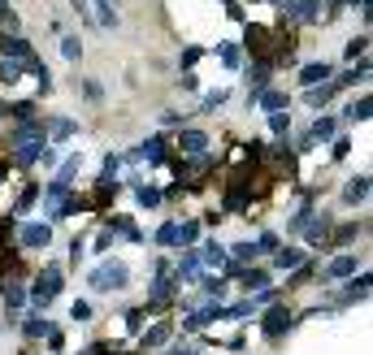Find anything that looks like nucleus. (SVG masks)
Masks as SVG:
<instances>
[{"instance_id":"f257e3e1","label":"nucleus","mask_w":373,"mask_h":355,"mask_svg":"<svg viewBox=\"0 0 373 355\" xmlns=\"http://www.w3.org/2000/svg\"><path fill=\"white\" fill-rule=\"evenodd\" d=\"M61 290H66V269H61V265H44V269H39V278H35V286H26V303H30V312H48Z\"/></svg>"},{"instance_id":"f03ea898","label":"nucleus","mask_w":373,"mask_h":355,"mask_svg":"<svg viewBox=\"0 0 373 355\" xmlns=\"http://www.w3.org/2000/svg\"><path fill=\"white\" fill-rule=\"evenodd\" d=\"M87 286L95 290V295H113V290H126V286H131V269H126L122 260H113V256H104V260L87 273Z\"/></svg>"},{"instance_id":"7ed1b4c3","label":"nucleus","mask_w":373,"mask_h":355,"mask_svg":"<svg viewBox=\"0 0 373 355\" xmlns=\"http://www.w3.org/2000/svg\"><path fill=\"white\" fill-rule=\"evenodd\" d=\"M278 9L291 26H313V22L330 18V0H282Z\"/></svg>"},{"instance_id":"20e7f679","label":"nucleus","mask_w":373,"mask_h":355,"mask_svg":"<svg viewBox=\"0 0 373 355\" xmlns=\"http://www.w3.org/2000/svg\"><path fill=\"white\" fill-rule=\"evenodd\" d=\"M256 320H261V338L265 343H282V338L291 334V325H295V312L282 308V303H269L265 316H256Z\"/></svg>"},{"instance_id":"39448f33","label":"nucleus","mask_w":373,"mask_h":355,"mask_svg":"<svg viewBox=\"0 0 373 355\" xmlns=\"http://www.w3.org/2000/svg\"><path fill=\"white\" fill-rule=\"evenodd\" d=\"M217 320H226V303H221V299H204L200 308H191V312L183 316V329H187V334H200V329H208V325H217Z\"/></svg>"},{"instance_id":"423d86ee","label":"nucleus","mask_w":373,"mask_h":355,"mask_svg":"<svg viewBox=\"0 0 373 355\" xmlns=\"http://www.w3.org/2000/svg\"><path fill=\"white\" fill-rule=\"evenodd\" d=\"M13 238H18L22 251H44V247H53V225L48 221H26V225L13 230Z\"/></svg>"},{"instance_id":"0eeeda50","label":"nucleus","mask_w":373,"mask_h":355,"mask_svg":"<svg viewBox=\"0 0 373 355\" xmlns=\"http://www.w3.org/2000/svg\"><path fill=\"white\" fill-rule=\"evenodd\" d=\"M243 48H248L256 61H269L273 57V30L261 26V22H248V26H243ZM269 66H273V61H269Z\"/></svg>"},{"instance_id":"6e6552de","label":"nucleus","mask_w":373,"mask_h":355,"mask_svg":"<svg viewBox=\"0 0 373 355\" xmlns=\"http://www.w3.org/2000/svg\"><path fill=\"white\" fill-rule=\"evenodd\" d=\"M170 343H174V320L170 316H161L156 325L139 329V351H161V347H170Z\"/></svg>"},{"instance_id":"1a4fd4ad","label":"nucleus","mask_w":373,"mask_h":355,"mask_svg":"<svg viewBox=\"0 0 373 355\" xmlns=\"http://www.w3.org/2000/svg\"><path fill=\"white\" fill-rule=\"evenodd\" d=\"M248 104L252 108H265V113H286L291 108V95L278 87H261V91H248Z\"/></svg>"},{"instance_id":"9d476101","label":"nucleus","mask_w":373,"mask_h":355,"mask_svg":"<svg viewBox=\"0 0 373 355\" xmlns=\"http://www.w3.org/2000/svg\"><path fill=\"white\" fill-rule=\"evenodd\" d=\"M5 316H9V325H18L22 320V308H26V282H5Z\"/></svg>"},{"instance_id":"9b49d317","label":"nucleus","mask_w":373,"mask_h":355,"mask_svg":"<svg viewBox=\"0 0 373 355\" xmlns=\"http://www.w3.org/2000/svg\"><path fill=\"white\" fill-rule=\"evenodd\" d=\"M196 273H200V260H196V247H187L183 256H178V265H170V278L178 282V290L196 282Z\"/></svg>"},{"instance_id":"f8f14e48","label":"nucleus","mask_w":373,"mask_h":355,"mask_svg":"<svg viewBox=\"0 0 373 355\" xmlns=\"http://www.w3.org/2000/svg\"><path fill=\"white\" fill-rule=\"evenodd\" d=\"M208 139L204 131H191V126H183V131H178V139H174V148L183 152V156H200V152H208Z\"/></svg>"},{"instance_id":"ddd939ff","label":"nucleus","mask_w":373,"mask_h":355,"mask_svg":"<svg viewBox=\"0 0 373 355\" xmlns=\"http://www.w3.org/2000/svg\"><path fill=\"white\" fill-rule=\"evenodd\" d=\"M356 269H361L356 256H334V260L321 269V282H347V278H356Z\"/></svg>"},{"instance_id":"4468645a","label":"nucleus","mask_w":373,"mask_h":355,"mask_svg":"<svg viewBox=\"0 0 373 355\" xmlns=\"http://www.w3.org/2000/svg\"><path fill=\"white\" fill-rule=\"evenodd\" d=\"M48 148L44 139H22V143H9V152H13V160H18L22 169H30V165H39V152Z\"/></svg>"},{"instance_id":"2eb2a0df","label":"nucleus","mask_w":373,"mask_h":355,"mask_svg":"<svg viewBox=\"0 0 373 355\" xmlns=\"http://www.w3.org/2000/svg\"><path fill=\"white\" fill-rule=\"evenodd\" d=\"M18 325H22V338H26L30 347H35L39 338H44L48 329H53V320H48L44 312H22V320H18Z\"/></svg>"},{"instance_id":"dca6fc26","label":"nucleus","mask_w":373,"mask_h":355,"mask_svg":"<svg viewBox=\"0 0 373 355\" xmlns=\"http://www.w3.org/2000/svg\"><path fill=\"white\" fill-rule=\"evenodd\" d=\"M196 260H200V269H204V273H217L226 260H230V256H226V247H221V243H204V247H196Z\"/></svg>"},{"instance_id":"f3484780","label":"nucleus","mask_w":373,"mask_h":355,"mask_svg":"<svg viewBox=\"0 0 373 355\" xmlns=\"http://www.w3.org/2000/svg\"><path fill=\"white\" fill-rule=\"evenodd\" d=\"M87 5H95V26H104V30H118L122 22V13H118V0H87Z\"/></svg>"},{"instance_id":"a211bd4d","label":"nucleus","mask_w":373,"mask_h":355,"mask_svg":"<svg viewBox=\"0 0 373 355\" xmlns=\"http://www.w3.org/2000/svg\"><path fill=\"white\" fill-rule=\"evenodd\" d=\"M44 131H48V143H66V139L78 135V122L74 117H48Z\"/></svg>"},{"instance_id":"6ab92c4d","label":"nucleus","mask_w":373,"mask_h":355,"mask_svg":"<svg viewBox=\"0 0 373 355\" xmlns=\"http://www.w3.org/2000/svg\"><path fill=\"white\" fill-rule=\"evenodd\" d=\"M330 74H334L330 61H308V66L300 70V87H317V83H326Z\"/></svg>"},{"instance_id":"aec40b11","label":"nucleus","mask_w":373,"mask_h":355,"mask_svg":"<svg viewBox=\"0 0 373 355\" xmlns=\"http://www.w3.org/2000/svg\"><path fill=\"white\" fill-rule=\"evenodd\" d=\"M334 131H338V122H334V117H317L304 135H308V143L317 148V143H330V139H334Z\"/></svg>"},{"instance_id":"412c9836","label":"nucleus","mask_w":373,"mask_h":355,"mask_svg":"<svg viewBox=\"0 0 373 355\" xmlns=\"http://www.w3.org/2000/svg\"><path fill=\"white\" fill-rule=\"evenodd\" d=\"M308 256H304V247H278L273 251V269H282V273H291L295 265H304Z\"/></svg>"},{"instance_id":"4be33fe9","label":"nucleus","mask_w":373,"mask_h":355,"mask_svg":"<svg viewBox=\"0 0 373 355\" xmlns=\"http://www.w3.org/2000/svg\"><path fill=\"white\" fill-rule=\"evenodd\" d=\"M239 282H243V290H248V295H256V290L269 286V269H252V265H248V269L239 273Z\"/></svg>"},{"instance_id":"5701e85b","label":"nucleus","mask_w":373,"mask_h":355,"mask_svg":"<svg viewBox=\"0 0 373 355\" xmlns=\"http://www.w3.org/2000/svg\"><path fill=\"white\" fill-rule=\"evenodd\" d=\"M365 230V221H347V225H338L334 234H326V247H343V243H352L356 234Z\"/></svg>"},{"instance_id":"b1692460","label":"nucleus","mask_w":373,"mask_h":355,"mask_svg":"<svg viewBox=\"0 0 373 355\" xmlns=\"http://www.w3.org/2000/svg\"><path fill=\"white\" fill-rule=\"evenodd\" d=\"M269 78H273V66H269V61H252V66H248V83H252V91L269 87Z\"/></svg>"},{"instance_id":"393cba45","label":"nucleus","mask_w":373,"mask_h":355,"mask_svg":"<svg viewBox=\"0 0 373 355\" xmlns=\"http://www.w3.org/2000/svg\"><path fill=\"white\" fill-rule=\"evenodd\" d=\"M369 200V178L361 173V178H352V182L343 186V204H365Z\"/></svg>"},{"instance_id":"a878e982","label":"nucleus","mask_w":373,"mask_h":355,"mask_svg":"<svg viewBox=\"0 0 373 355\" xmlns=\"http://www.w3.org/2000/svg\"><path fill=\"white\" fill-rule=\"evenodd\" d=\"M200 243V221H183V225H178V251H187V247H196Z\"/></svg>"},{"instance_id":"bb28decb","label":"nucleus","mask_w":373,"mask_h":355,"mask_svg":"<svg viewBox=\"0 0 373 355\" xmlns=\"http://www.w3.org/2000/svg\"><path fill=\"white\" fill-rule=\"evenodd\" d=\"M135 200H139V208H161L165 204V195H161L156 186H148V182H135Z\"/></svg>"},{"instance_id":"cd10ccee","label":"nucleus","mask_w":373,"mask_h":355,"mask_svg":"<svg viewBox=\"0 0 373 355\" xmlns=\"http://www.w3.org/2000/svg\"><path fill=\"white\" fill-rule=\"evenodd\" d=\"M200 286H204V299H226V278L221 273H204Z\"/></svg>"},{"instance_id":"c85d7f7f","label":"nucleus","mask_w":373,"mask_h":355,"mask_svg":"<svg viewBox=\"0 0 373 355\" xmlns=\"http://www.w3.org/2000/svg\"><path fill=\"white\" fill-rule=\"evenodd\" d=\"M361 299H369V273H361L352 286H343V303H361Z\"/></svg>"},{"instance_id":"c756f323","label":"nucleus","mask_w":373,"mask_h":355,"mask_svg":"<svg viewBox=\"0 0 373 355\" xmlns=\"http://www.w3.org/2000/svg\"><path fill=\"white\" fill-rule=\"evenodd\" d=\"M369 113H373V100H369V95H361V100H352V104L343 108V117H347V122H369Z\"/></svg>"},{"instance_id":"7c9ffc66","label":"nucleus","mask_w":373,"mask_h":355,"mask_svg":"<svg viewBox=\"0 0 373 355\" xmlns=\"http://www.w3.org/2000/svg\"><path fill=\"white\" fill-rule=\"evenodd\" d=\"M226 256L239 260V265H252L256 260V243H248V238H243V243H230V247H226Z\"/></svg>"},{"instance_id":"2f4dec72","label":"nucleus","mask_w":373,"mask_h":355,"mask_svg":"<svg viewBox=\"0 0 373 355\" xmlns=\"http://www.w3.org/2000/svg\"><path fill=\"white\" fill-rule=\"evenodd\" d=\"M13 230H18V221H13V217H0V256L18 251V247H13Z\"/></svg>"},{"instance_id":"473e14b6","label":"nucleus","mask_w":373,"mask_h":355,"mask_svg":"<svg viewBox=\"0 0 373 355\" xmlns=\"http://www.w3.org/2000/svg\"><path fill=\"white\" fill-rule=\"evenodd\" d=\"M78 169H83V152L61 160V165H57V178H61V182H70V186H74V173H78Z\"/></svg>"},{"instance_id":"72a5a7b5","label":"nucleus","mask_w":373,"mask_h":355,"mask_svg":"<svg viewBox=\"0 0 373 355\" xmlns=\"http://www.w3.org/2000/svg\"><path fill=\"white\" fill-rule=\"evenodd\" d=\"M61 57H66L70 66L83 61V44H78V35H61Z\"/></svg>"},{"instance_id":"f704fd0d","label":"nucleus","mask_w":373,"mask_h":355,"mask_svg":"<svg viewBox=\"0 0 373 355\" xmlns=\"http://www.w3.org/2000/svg\"><path fill=\"white\" fill-rule=\"evenodd\" d=\"M217 61H221L226 70H239L243 66V52H239L235 44H217Z\"/></svg>"},{"instance_id":"c9c22d12","label":"nucleus","mask_w":373,"mask_h":355,"mask_svg":"<svg viewBox=\"0 0 373 355\" xmlns=\"http://www.w3.org/2000/svg\"><path fill=\"white\" fill-rule=\"evenodd\" d=\"M252 316H261V312H256V303H252V299H239L235 308H226V320H252Z\"/></svg>"},{"instance_id":"e433bc0d","label":"nucleus","mask_w":373,"mask_h":355,"mask_svg":"<svg viewBox=\"0 0 373 355\" xmlns=\"http://www.w3.org/2000/svg\"><path fill=\"white\" fill-rule=\"evenodd\" d=\"M226 100H230V91L226 87H217V91H204V100H200V113H217Z\"/></svg>"},{"instance_id":"4c0bfd02","label":"nucleus","mask_w":373,"mask_h":355,"mask_svg":"<svg viewBox=\"0 0 373 355\" xmlns=\"http://www.w3.org/2000/svg\"><path fill=\"white\" fill-rule=\"evenodd\" d=\"M35 200H39V182H26L18 204H13V213H30V204H35Z\"/></svg>"},{"instance_id":"58836bf2","label":"nucleus","mask_w":373,"mask_h":355,"mask_svg":"<svg viewBox=\"0 0 373 355\" xmlns=\"http://www.w3.org/2000/svg\"><path fill=\"white\" fill-rule=\"evenodd\" d=\"M313 278H317V265H313V260H304V265L291 269V286H308Z\"/></svg>"},{"instance_id":"ea45409f","label":"nucleus","mask_w":373,"mask_h":355,"mask_svg":"<svg viewBox=\"0 0 373 355\" xmlns=\"http://www.w3.org/2000/svg\"><path fill=\"white\" fill-rule=\"evenodd\" d=\"M269 131H273V139H286L291 135V113H269Z\"/></svg>"},{"instance_id":"a19ab883","label":"nucleus","mask_w":373,"mask_h":355,"mask_svg":"<svg viewBox=\"0 0 373 355\" xmlns=\"http://www.w3.org/2000/svg\"><path fill=\"white\" fill-rule=\"evenodd\" d=\"M152 243H156V247H174V243H178V221H165V225H161Z\"/></svg>"},{"instance_id":"79ce46f5","label":"nucleus","mask_w":373,"mask_h":355,"mask_svg":"<svg viewBox=\"0 0 373 355\" xmlns=\"http://www.w3.org/2000/svg\"><path fill=\"white\" fill-rule=\"evenodd\" d=\"M282 247V238L278 234H273V230H265L261 238H256V256H273V251H278Z\"/></svg>"},{"instance_id":"37998d69","label":"nucleus","mask_w":373,"mask_h":355,"mask_svg":"<svg viewBox=\"0 0 373 355\" xmlns=\"http://www.w3.org/2000/svg\"><path fill=\"white\" fill-rule=\"evenodd\" d=\"M91 316H95V312H91V303H87V299H74V303H70V320H78V325H87Z\"/></svg>"},{"instance_id":"c03bdc74","label":"nucleus","mask_w":373,"mask_h":355,"mask_svg":"<svg viewBox=\"0 0 373 355\" xmlns=\"http://www.w3.org/2000/svg\"><path fill=\"white\" fill-rule=\"evenodd\" d=\"M44 338H48V355H66V334H61L57 325H53V329H48Z\"/></svg>"},{"instance_id":"a18cd8bd","label":"nucleus","mask_w":373,"mask_h":355,"mask_svg":"<svg viewBox=\"0 0 373 355\" xmlns=\"http://www.w3.org/2000/svg\"><path fill=\"white\" fill-rule=\"evenodd\" d=\"M143 320H148V312H143V303H139V308H131V312H126V329H131V334H139V329H143Z\"/></svg>"},{"instance_id":"49530a36","label":"nucleus","mask_w":373,"mask_h":355,"mask_svg":"<svg viewBox=\"0 0 373 355\" xmlns=\"http://www.w3.org/2000/svg\"><path fill=\"white\" fill-rule=\"evenodd\" d=\"M118 173H122V152H109V156H104L100 178H118Z\"/></svg>"},{"instance_id":"de8ad7c7","label":"nucleus","mask_w":373,"mask_h":355,"mask_svg":"<svg viewBox=\"0 0 373 355\" xmlns=\"http://www.w3.org/2000/svg\"><path fill=\"white\" fill-rule=\"evenodd\" d=\"M113 243H118V234H113L109 225H104V230L95 234V251H100V256H109V247H113Z\"/></svg>"},{"instance_id":"09e8293b","label":"nucleus","mask_w":373,"mask_h":355,"mask_svg":"<svg viewBox=\"0 0 373 355\" xmlns=\"http://www.w3.org/2000/svg\"><path fill=\"white\" fill-rule=\"evenodd\" d=\"M365 48H369V35H356V39L347 44V61H356V57H365Z\"/></svg>"},{"instance_id":"8fccbe9b","label":"nucleus","mask_w":373,"mask_h":355,"mask_svg":"<svg viewBox=\"0 0 373 355\" xmlns=\"http://www.w3.org/2000/svg\"><path fill=\"white\" fill-rule=\"evenodd\" d=\"M330 143H334V160H343V156L352 152V139H347V135H334Z\"/></svg>"},{"instance_id":"3c124183","label":"nucleus","mask_w":373,"mask_h":355,"mask_svg":"<svg viewBox=\"0 0 373 355\" xmlns=\"http://www.w3.org/2000/svg\"><path fill=\"white\" fill-rule=\"evenodd\" d=\"M39 165H44V169H57V165H61V156H57L53 148H44V152H39Z\"/></svg>"},{"instance_id":"603ef678","label":"nucleus","mask_w":373,"mask_h":355,"mask_svg":"<svg viewBox=\"0 0 373 355\" xmlns=\"http://www.w3.org/2000/svg\"><path fill=\"white\" fill-rule=\"evenodd\" d=\"M83 251H87V243H83V238H74V243H70V265L83 260Z\"/></svg>"},{"instance_id":"864d4df0","label":"nucleus","mask_w":373,"mask_h":355,"mask_svg":"<svg viewBox=\"0 0 373 355\" xmlns=\"http://www.w3.org/2000/svg\"><path fill=\"white\" fill-rule=\"evenodd\" d=\"M170 355H200V347H191V343H174Z\"/></svg>"},{"instance_id":"5fc2aeb1","label":"nucleus","mask_w":373,"mask_h":355,"mask_svg":"<svg viewBox=\"0 0 373 355\" xmlns=\"http://www.w3.org/2000/svg\"><path fill=\"white\" fill-rule=\"evenodd\" d=\"M204 52H200V48H187V52H183V66H196V61H200Z\"/></svg>"},{"instance_id":"6e6d98bb","label":"nucleus","mask_w":373,"mask_h":355,"mask_svg":"<svg viewBox=\"0 0 373 355\" xmlns=\"http://www.w3.org/2000/svg\"><path fill=\"white\" fill-rule=\"evenodd\" d=\"M221 5H226V13H230V18H243V5H239V0H221Z\"/></svg>"},{"instance_id":"4d7b16f0","label":"nucleus","mask_w":373,"mask_h":355,"mask_svg":"<svg viewBox=\"0 0 373 355\" xmlns=\"http://www.w3.org/2000/svg\"><path fill=\"white\" fill-rule=\"evenodd\" d=\"M178 83H183V91H196V87H200V83H196V74H191V70H187L183 78H178Z\"/></svg>"},{"instance_id":"13d9d810","label":"nucleus","mask_w":373,"mask_h":355,"mask_svg":"<svg viewBox=\"0 0 373 355\" xmlns=\"http://www.w3.org/2000/svg\"><path fill=\"white\" fill-rule=\"evenodd\" d=\"M83 91H87V100H100V95H104L100 83H83Z\"/></svg>"},{"instance_id":"bf43d9fd","label":"nucleus","mask_w":373,"mask_h":355,"mask_svg":"<svg viewBox=\"0 0 373 355\" xmlns=\"http://www.w3.org/2000/svg\"><path fill=\"white\" fill-rule=\"evenodd\" d=\"M352 9H361L365 18H369V0H352Z\"/></svg>"},{"instance_id":"052dcab7","label":"nucleus","mask_w":373,"mask_h":355,"mask_svg":"<svg viewBox=\"0 0 373 355\" xmlns=\"http://www.w3.org/2000/svg\"><path fill=\"white\" fill-rule=\"evenodd\" d=\"M78 355H91V347H83V351H78Z\"/></svg>"}]
</instances>
